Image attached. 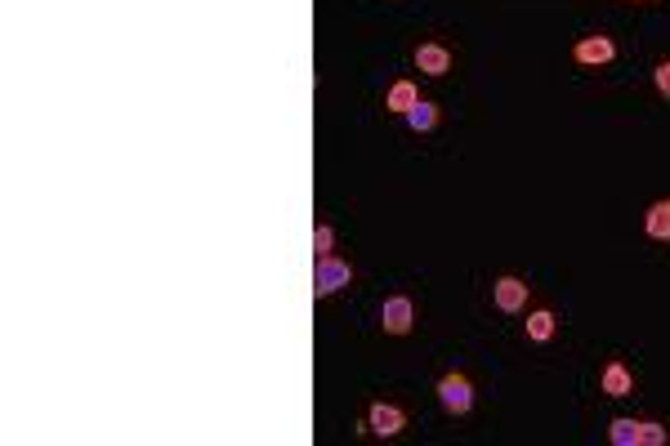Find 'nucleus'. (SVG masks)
I'll return each mask as SVG.
<instances>
[{
  "label": "nucleus",
  "mask_w": 670,
  "mask_h": 446,
  "mask_svg": "<svg viewBox=\"0 0 670 446\" xmlns=\"http://www.w3.org/2000/svg\"><path fill=\"white\" fill-rule=\"evenodd\" d=\"M612 54H617L612 36H585V40H576V49H572V58L585 63V67H603V63H612Z\"/></svg>",
  "instance_id": "obj_6"
},
{
  "label": "nucleus",
  "mask_w": 670,
  "mask_h": 446,
  "mask_svg": "<svg viewBox=\"0 0 670 446\" xmlns=\"http://www.w3.org/2000/svg\"><path fill=\"white\" fill-rule=\"evenodd\" d=\"M438 402H442L447 415H465V411L474 406V384H469L460 370H447V375L438 379Z\"/></svg>",
  "instance_id": "obj_2"
},
{
  "label": "nucleus",
  "mask_w": 670,
  "mask_h": 446,
  "mask_svg": "<svg viewBox=\"0 0 670 446\" xmlns=\"http://www.w3.org/2000/svg\"><path fill=\"white\" fill-rule=\"evenodd\" d=\"M644 232H648L653 241H670V201H653V206H648Z\"/></svg>",
  "instance_id": "obj_9"
},
{
  "label": "nucleus",
  "mask_w": 670,
  "mask_h": 446,
  "mask_svg": "<svg viewBox=\"0 0 670 446\" xmlns=\"http://www.w3.org/2000/svg\"><path fill=\"white\" fill-rule=\"evenodd\" d=\"M380 326H385V334H406L411 326H415V304L406 299V295H394V299H385L380 304Z\"/></svg>",
  "instance_id": "obj_3"
},
{
  "label": "nucleus",
  "mask_w": 670,
  "mask_h": 446,
  "mask_svg": "<svg viewBox=\"0 0 670 446\" xmlns=\"http://www.w3.org/2000/svg\"><path fill=\"white\" fill-rule=\"evenodd\" d=\"M415 103H420V90H415L411 81H394V85H389V94H385V108L402 112V116L415 108Z\"/></svg>",
  "instance_id": "obj_10"
},
{
  "label": "nucleus",
  "mask_w": 670,
  "mask_h": 446,
  "mask_svg": "<svg viewBox=\"0 0 670 446\" xmlns=\"http://www.w3.org/2000/svg\"><path fill=\"white\" fill-rule=\"evenodd\" d=\"M554 331H558V317H554L549 308H536L532 317H528V339H532V343H545V339H554Z\"/></svg>",
  "instance_id": "obj_12"
},
{
  "label": "nucleus",
  "mask_w": 670,
  "mask_h": 446,
  "mask_svg": "<svg viewBox=\"0 0 670 446\" xmlns=\"http://www.w3.org/2000/svg\"><path fill=\"white\" fill-rule=\"evenodd\" d=\"M528 295H532V286L519 281V277H501V281L492 286V299H496L501 313H523V308H528Z\"/></svg>",
  "instance_id": "obj_5"
},
{
  "label": "nucleus",
  "mask_w": 670,
  "mask_h": 446,
  "mask_svg": "<svg viewBox=\"0 0 670 446\" xmlns=\"http://www.w3.org/2000/svg\"><path fill=\"white\" fill-rule=\"evenodd\" d=\"M415 67L424 72V76H447L451 72V49L447 45H415Z\"/></svg>",
  "instance_id": "obj_7"
},
{
  "label": "nucleus",
  "mask_w": 670,
  "mask_h": 446,
  "mask_svg": "<svg viewBox=\"0 0 670 446\" xmlns=\"http://www.w3.org/2000/svg\"><path fill=\"white\" fill-rule=\"evenodd\" d=\"M653 85H657V94H662V99H670V58L653 67Z\"/></svg>",
  "instance_id": "obj_15"
},
{
  "label": "nucleus",
  "mask_w": 670,
  "mask_h": 446,
  "mask_svg": "<svg viewBox=\"0 0 670 446\" xmlns=\"http://www.w3.org/2000/svg\"><path fill=\"white\" fill-rule=\"evenodd\" d=\"M621 4H662V0H621Z\"/></svg>",
  "instance_id": "obj_17"
},
{
  "label": "nucleus",
  "mask_w": 670,
  "mask_h": 446,
  "mask_svg": "<svg viewBox=\"0 0 670 446\" xmlns=\"http://www.w3.org/2000/svg\"><path fill=\"white\" fill-rule=\"evenodd\" d=\"M670 433L662 429V424H644V446H662Z\"/></svg>",
  "instance_id": "obj_16"
},
{
  "label": "nucleus",
  "mask_w": 670,
  "mask_h": 446,
  "mask_svg": "<svg viewBox=\"0 0 670 446\" xmlns=\"http://www.w3.org/2000/svg\"><path fill=\"white\" fill-rule=\"evenodd\" d=\"M603 393L608 397H630L635 393V379H630V370L621 361H608L603 366Z\"/></svg>",
  "instance_id": "obj_8"
},
{
  "label": "nucleus",
  "mask_w": 670,
  "mask_h": 446,
  "mask_svg": "<svg viewBox=\"0 0 670 446\" xmlns=\"http://www.w3.org/2000/svg\"><path fill=\"white\" fill-rule=\"evenodd\" d=\"M367 429L376 438H398L402 429H406V415H402V406H394V402H376L367 411Z\"/></svg>",
  "instance_id": "obj_4"
},
{
  "label": "nucleus",
  "mask_w": 670,
  "mask_h": 446,
  "mask_svg": "<svg viewBox=\"0 0 670 446\" xmlns=\"http://www.w3.org/2000/svg\"><path fill=\"white\" fill-rule=\"evenodd\" d=\"M608 438H612V446H644V424L639 420H612Z\"/></svg>",
  "instance_id": "obj_11"
},
{
  "label": "nucleus",
  "mask_w": 670,
  "mask_h": 446,
  "mask_svg": "<svg viewBox=\"0 0 670 446\" xmlns=\"http://www.w3.org/2000/svg\"><path fill=\"white\" fill-rule=\"evenodd\" d=\"M349 281H353V268L344 259H335V254H322L317 268H313V299H326V295L344 290Z\"/></svg>",
  "instance_id": "obj_1"
},
{
  "label": "nucleus",
  "mask_w": 670,
  "mask_h": 446,
  "mask_svg": "<svg viewBox=\"0 0 670 446\" xmlns=\"http://www.w3.org/2000/svg\"><path fill=\"white\" fill-rule=\"evenodd\" d=\"M406 125H411L415 134H424V129H433V125H438V103H429V99H420L415 108L406 112Z\"/></svg>",
  "instance_id": "obj_13"
},
{
  "label": "nucleus",
  "mask_w": 670,
  "mask_h": 446,
  "mask_svg": "<svg viewBox=\"0 0 670 446\" xmlns=\"http://www.w3.org/2000/svg\"><path fill=\"white\" fill-rule=\"evenodd\" d=\"M331 245H335V227H331V223H317V227H313V250H317V259L331 254Z\"/></svg>",
  "instance_id": "obj_14"
}]
</instances>
